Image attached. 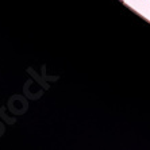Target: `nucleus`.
I'll return each instance as SVG.
<instances>
[]
</instances>
